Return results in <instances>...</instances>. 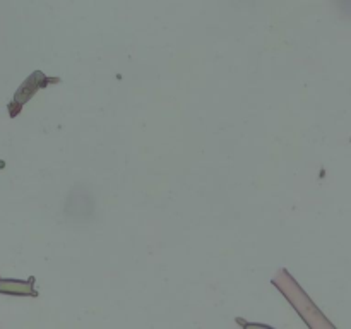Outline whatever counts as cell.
Here are the masks:
<instances>
[{"mask_svg": "<svg viewBox=\"0 0 351 329\" xmlns=\"http://www.w3.org/2000/svg\"><path fill=\"white\" fill-rule=\"evenodd\" d=\"M36 77H38V72H34V74H31L29 77L24 81V84L17 89L16 95H14V99L9 103V115L10 117H16L17 113L21 112V108H23L24 103H26L27 99H29L31 96H33L34 93L41 88V86L47 84V82H41V84L34 82L36 81Z\"/></svg>", "mask_w": 351, "mask_h": 329, "instance_id": "1", "label": "cell"}, {"mask_svg": "<svg viewBox=\"0 0 351 329\" xmlns=\"http://www.w3.org/2000/svg\"><path fill=\"white\" fill-rule=\"evenodd\" d=\"M0 293L12 295V297H38V291L34 288V278L21 281L0 276Z\"/></svg>", "mask_w": 351, "mask_h": 329, "instance_id": "2", "label": "cell"}]
</instances>
